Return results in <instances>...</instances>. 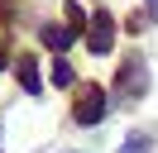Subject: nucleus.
Masks as SVG:
<instances>
[{"instance_id":"8","label":"nucleus","mask_w":158,"mask_h":153,"mask_svg":"<svg viewBox=\"0 0 158 153\" xmlns=\"http://www.w3.org/2000/svg\"><path fill=\"white\" fill-rule=\"evenodd\" d=\"M148 5H153V10H158V0H148Z\"/></svg>"},{"instance_id":"4","label":"nucleus","mask_w":158,"mask_h":153,"mask_svg":"<svg viewBox=\"0 0 158 153\" xmlns=\"http://www.w3.org/2000/svg\"><path fill=\"white\" fill-rule=\"evenodd\" d=\"M39 38H43V48L62 53V48H67L72 38H77V29H72V24H43V29H39Z\"/></svg>"},{"instance_id":"6","label":"nucleus","mask_w":158,"mask_h":153,"mask_svg":"<svg viewBox=\"0 0 158 153\" xmlns=\"http://www.w3.org/2000/svg\"><path fill=\"white\" fill-rule=\"evenodd\" d=\"M120 153H153V139H148V134H129V139L120 143Z\"/></svg>"},{"instance_id":"2","label":"nucleus","mask_w":158,"mask_h":153,"mask_svg":"<svg viewBox=\"0 0 158 153\" xmlns=\"http://www.w3.org/2000/svg\"><path fill=\"white\" fill-rule=\"evenodd\" d=\"M86 48H91L96 57H106L110 48H115V19H110V14H96V19L86 24Z\"/></svg>"},{"instance_id":"3","label":"nucleus","mask_w":158,"mask_h":153,"mask_svg":"<svg viewBox=\"0 0 158 153\" xmlns=\"http://www.w3.org/2000/svg\"><path fill=\"white\" fill-rule=\"evenodd\" d=\"M101 120H106V91L86 86L81 91V105H77V124H101Z\"/></svg>"},{"instance_id":"1","label":"nucleus","mask_w":158,"mask_h":153,"mask_svg":"<svg viewBox=\"0 0 158 153\" xmlns=\"http://www.w3.org/2000/svg\"><path fill=\"white\" fill-rule=\"evenodd\" d=\"M144 86H148L144 62H139V57H129V62L120 67V76H115V105H134L139 96H144Z\"/></svg>"},{"instance_id":"7","label":"nucleus","mask_w":158,"mask_h":153,"mask_svg":"<svg viewBox=\"0 0 158 153\" xmlns=\"http://www.w3.org/2000/svg\"><path fill=\"white\" fill-rule=\"evenodd\" d=\"M53 81H58V86H72V62H53Z\"/></svg>"},{"instance_id":"5","label":"nucleus","mask_w":158,"mask_h":153,"mask_svg":"<svg viewBox=\"0 0 158 153\" xmlns=\"http://www.w3.org/2000/svg\"><path fill=\"white\" fill-rule=\"evenodd\" d=\"M15 72H19V86H24L29 96L43 91V76H39V62H34V57H19V62H15Z\"/></svg>"}]
</instances>
